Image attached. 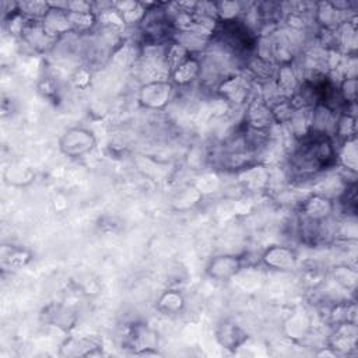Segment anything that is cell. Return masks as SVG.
<instances>
[{"label": "cell", "instance_id": "1", "mask_svg": "<svg viewBox=\"0 0 358 358\" xmlns=\"http://www.w3.org/2000/svg\"><path fill=\"white\" fill-rule=\"evenodd\" d=\"M295 165L301 172H316L333 161L331 143L326 133H308L295 152Z\"/></svg>", "mask_w": 358, "mask_h": 358}]
</instances>
